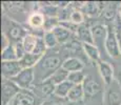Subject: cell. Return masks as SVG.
Masks as SVG:
<instances>
[{
	"instance_id": "18",
	"label": "cell",
	"mask_w": 121,
	"mask_h": 105,
	"mask_svg": "<svg viewBox=\"0 0 121 105\" xmlns=\"http://www.w3.org/2000/svg\"><path fill=\"white\" fill-rule=\"evenodd\" d=\"M44 22H45V16L41 12H34L27 18V24L34 29H43Z\"/></svg>"
},
{
	"instance_id": "9",
	"label": "cell",
	"mask_w": 121,
	"mask_h": 105,
	"mask_svg": "<svg viewBox=\"0 0 121 105\" xmlns=\"http://www.w3.org/2000/svg\"><path fill=\"white\" fill-rule=\"evenodd\" d=\"M21 64L18 60L16 61H5L1 62V75L2 79L12 80L22 71Z\"/></svg>"
},
{
	"instance_id": "24",
	"label": "cell",
	"mask_w": 121,
	"mask_h": 105,
	"mask_svg": "<svg viewBox=\"0 0 121 105\" xmlns=\"http://www.w3.org/2000/svg\"><path fill=\"white\" fill-rule=\"evenodd\" d=\"M69 71H66L64 68H59L57 71H55L54 74L52 75V76L50 77V78L48 79V81H50L51 83L53 84V85H58V84L64 82V81H67V78H69Z\"/></svg>"
},
{
	"instance_id": "3",
	"label": "cell",
	"mask_w": 121,
	"mask_h": 105,
	"mask_svg": "<svg viewBox=\"0 0 121 105\" xmlns=\"http://www.w3.org/2000/svg\"><path fill=\"white\" fill-rule=\"evenodd\" d=\"M82 86H83V90H84L85 100L94 101L97 98H100L101 100H103L104 92L102 84L95 77L91 76V75H86V78H85Z\"/></svg>"
},
{
	"instance_id": "20",
	"label": "cell",
	"mask_w": 121,
	"mask_h": 105,
	"mask_svg": "<svg viewBox=\"0 0 121 105\" xmlns=\"http://www.w3.org/2000/svg\"><path fill=\"white\" fill-rule=\"evenodd\" d=\"M53 34L55 35L58 43L59 44H65L69 41V39H71L73 33L69 31V29H67L66 27H64L63 25L60 24V25H58L56 29H54Z\"/></svg>"
},
{
	"instance_id": "28",
	"label": "cell",
	"mask_w": 121,
	"mask_h": 105,
	"mask_svg": "<svg viewBox=\"0 0 121 105\" xmlns=\"http://www.w3.org/2000/svg\"><path fill=\"white\" fill-rule=\"evenodd\" d=\"M58 25H60V20L58 19V17H45L43 32H53Z\"/></svg>"
},
{
	"instance_id": "15",
	"label": "cell",
	"mask_w": 121,
	"mask_h": 105,
	"mask_svg": "<svg viewBox=\"0 0 121 105\" xmlns=\"http://www.w3.org/2000/svg\"><path fill=\"white\" fill-rule=\"evenodd\" d=\"M76 37L79 42L82 43H93L94 44V39H93V33L92 29L85 24H81L78 26L77 32H76Z\"/></svg>"
},
{
	"instance_id": "11",
	"label": "cell",
	"mask_w": 121,
	"mask_h": 105,
	"mask_svg": "<svg viewBox=\"0 0 121 105\" xmlns=\"http://www.w3.org/2000/svg\"><path fill=\"white\" fill-rule=\"evenodd\" d=\"M92 33L94 44L101 52V48H105V41L106 37H108V26L103 24H96L92 27Z\"/></svg>"
},
{
	"instance_id": "27",
	"label": "cell",
	"mask_w": 121,
	"mask_h": 105,
	"mask_svg": "<svg viewBox=\"0 0 121 105\" xmlns=\"http://www.w3.org/2000/svg\"><path fill=\"white\" fill-rule=\"evenodd\" d=\"M43 41L45 46L48 47V50H54V48L57 47L58 43L57 39H56L55 35L53 34V32H43Z\"/></svg>"
},
{
	"instance_id": "22",
	"label": "cell",
	"mask_w": 121,
	"mask_h": 105,
	"mask_svg": "<svg viewBox=\"0 0 121 105\" xmlns=\"http://www.w3.org/2000/svg\"><path fill=\"white\" fill-rule=\"evenodd\" d=\"M43 57L37 56L35 54H25L23 58L19 60L22 68H34Z\"/></svg>"
},
{
	"instance_id": "23",
	"label": "cell",
	"mask_w": 121,
	"mask_h": 105,
	"mask_svg": "<svg viewBox=\"0 0 121 105\" xmlns=\"http://www.w3.org/2000/svg\"><path fill=\"white\" fill-rule=\"evenodd\" d=\"M73 84L69 81H64V82L58 84L55 86V90H54V96L60 99H66L69 96V92H71Z\"/></svg>"
},
{
	"instance_id": "26",
	"label": "cell",
	"mask_w": 121,
	"mask_h": 105,
	"mask_svg": "<svg viewBox=\"0 0 121 105\" xmlns=\"http://www.w3.org/2000/svg\"><path fill=\"white\" fill-rule=\"evenodd\" d=\"M85 78H86V74L83 71H74V73H69L67 81L71 82L73 85H81L84 82Z\"/></svg>"
},
{
	"instance_id": "1",
	"label": "cell",
	"mask_w": 121,
	"mask_h": 105,
	"mask_svg": "<svg viewBox=\"0 0 121 105\" xmlns=\"http://www.w3.org/2000/svg\"><path fill=\"white\" fill-rule=\"evenodd\" d=\"M66 59L64 56L56 48L54 50H48L43 58L39 61V63L34 67L35 69V84L41 83L48 80L55 71L62 67V64Z\"/></svg>"
},
{
	"instance_id": "30",
	"label": "cell",
	"mask_w": 121,
	"mask_h": 105,
	"mask_svg": "<svg viewBox=\"0 0 121 105\" xmlns=\"http://www.w3.org/2000/svg\"><path fill=\"white\" fill-rule=\"evenodd\" d=\"M69 21L76 25H81L83 23V21H84V14L80 10H74L71 14Z\"/></svg>"
},
{
	"instance_id": "4",
	"label": "cell",
	"mask_w": 121,
	"mask_h": 105,
	"mask_svg": "<svg viewBox=\"0 0 121 105\" xmlns=\"http://www.w3.org/2000/svg\"><path fill=\"white\" fill-rule=\"evenodd\" d=\"M35 69L34 68H23L15 78L12 79L14 83L20 88L24 90H32L35 85Z\"/></svg>"
},
{
	"instance_id": "16",
	"label": "cell",
	"mask_w": 121,
	"mask_h": 105,
	"mask_svg": "<svg viewBox=\"0 0 121 105\" xmlns=\"http://www.w3.org/2000/svg\"><path fill=\"white\" fill-rule=\"evenodd\" d=\"M40 37L41 36H37V35L32 34V33H27V34L25 35V37L21 41L23 47H24V50H25V53L26 54H33L34 53Z\"/></svg>"
},
{
	"instance_id": "7",
	"label": "cell",
	"mask_w": 121,
	"mask_h": 105,
	"mask_svg": "<svg viewBox=\"0 0 121 105\" xmlns=\"http://www.w3.org/2000/svg\"><path fill=\"white\" fill-rule=\"evenodd\" d=\"M105 50L112 58H118L121 55L120 46L116 38L113 25H108V37L105 41Z\"/></svg>"
},
{
	"instance_id": "12",
	"label": "cell",
	"mask_w": 121,
	"mask_h": 105,
	"mask_svg": "<svg viewBox=\"0 0 121 105\" xmlns=\"http://www.w3.org/2000/svg\"><path fill=\"white\" fill-rule=\"evenodd\" d=\"M98 71L101 77L102 82L108 86L114 81V66L108 61H100L98 64Z\"/></svg>"
},
{
	"instance_id": "19",
	"label": "cell",
	"mask_w": 121,
	"mask_h": 105,
	"mask_svg": "<svg viewBox=\"0 0 121 105\" xmlns=\"http://www.w3.org/2000/svg\"><path fill=\"white\" fill-rule=\"evenodd\" d=\"M66 99L72 103L82 104L83 100H84V90H83L82 84L81 85H73Z\"/></svg>"
},
{
	"instance_id": "6",
	"label": "cell",
	"mask_w": 121,
	"mask_h": 105,
	"mask_svg": "<svg viewBox=\"0 0 121 105\" xmlns=\"http://www.w3.org/2000/svg\"><path fill=\"white\" fill-rule=\"evenodd\" d=\"M43 100L38 98L33 90L21 89L8 105H41Z\"/></svg>"
},
{
	"instance_id": "25",
	"label": "cell",
	"mask_w": 121,
	"mask_h": 105,
	"mask_svg": "<svg viewBox=\"0 0 121 105\" xmlns=\"http://www.w3.org/2000/svg\"><path fill=\"white\" fill-rule=\"evenodd\" d=\"M17 59V55H16V50L14 44H10L5 50H1V61H16Z\"/></svg>"
},
{
	"instance_id": "34",
	"label": "cell",
	"mask_w": 121,
	"mask_h": 105,
	"mask_svg": "<svg viewBox=\"0 0 121 105\" xmlns=\"http://www.w3.org/2000/svg\"><path fill=\"white\" fill-rule=\"evenodd\" d=\"M119 15H120V17H121V3H120V8H119Z\"/></svg>"
},
{
	"instance_id": "8",
	"label": "cell",
	"mask_w": 121,
	"mask_h": 105,
	"mask_svg": "<svg viewBox=\"0 0 121 105\" xmlns=\"http://www.w3.org/2000/svg\"><path fill=\"white\" fill-rule=\"evenodd\" d=\"M20 90L21 89L12 80L2 79V105H8Z\"/></svg>"
},
{
	"instance_id": "21",
	"label": "cell",
	"mask_w": 121,
	"mask_h": 105,
	"mask_svg": "<svg viewBox=\"0 0 121 105\" xmlns=\"http://www.w3.org/2000/svg\"><path fill=\"white\" fill-rule=\"evenodd\" d=\"M118 4L119 3H116V2H108V3L104 4L102 15L106 20H115V18L119 14L120 5H118Z\"/></svg>"
},
{
	"instance_id": "31",
	"label": "cell",
	"mask_w": 121,
	"mask_h": 105,
	"mask_svg": "<svg viewBox=\"0 0 121 105\" xmlns=\"http://www.w3.org/2000/svg\"><path fill=\"white\" fill-rule=\"evenodd\" d=\"M14 45H15L17 59H18V61H19L21 58H23V56H24L26 53H25V50H24V47H23V45H22V42H18V43L14 44Z\"/></svg>"
},
{
	"instance_id": "10",
	"label": "cell",
	"mask_w": 121,
	"mask_h": 105,
	"mask_svg": "<svg viewBox=\"0 0 121 105\" xmlns=\"http://www.w3.org/2000/svg\"><path fill=\"white\" fill-rule=\"evenodd\" d=\"M32 90H33L34 94L38 98H40L41 100L45 101L46 99H48V98H51L52 96H54L55 85H53L48 80H45L41 83L35 84L34 87L32 88Z\"/></svg>"
},
{
	"instance_id": "14",
	"label": "cell",
	"mask_w": 121,
	"mask_h": 105,
	"mask_svg": "<svg viewBox=\"0 0 121 105\" xmlns=\"http://www.w3.org/2000/svg\"><path fill=\"white\" fill-rule=\"evenodd\" d=\"M84 66V62L77 57H69L62 64V68H64L69 73L83 71Z\"/></svg>"
},
{
	"instance_id": "5",
	"label": "cell",
	"mask_w": 121,
	"mask_h": 105,
	"mask_svg": "<svg viewBox=\"0 0 121 105\" xmlns=\"http://www.w3.org/2000/svg\"><path fill=\"white\" fill-rule=\"evenodd\" d=\"M103 105H121V85L114 80L108 86L103 96Z\"/></svg>"
},
{
	"instance_id": "13",
	"label": "cell",
	"mask_w": 121,
	"mask_h": 105,
	"mask_svg": "<svg viewBox=\"0 0 121 105\" xmlns=\"http://www.w3.org/2000/svg\"><path fill=\"white\" fill-rule=\"evenodd\" d=\"M104 4L105 3H102V2L87 1V2H84V4H83L82 8L80 11L84 15L90 16V17H97L100 14H102Z\"/></svg>"
},
{
	"instance_id": "33",
	"label": "cell",
	"mask_w": 121,
	"mask_h": 105,
	"mask_svg": "<svg viewBox=\"0 0 121 105\" xmlns=\"http://www.w3.org/2000/svg\"><path fill=\"white\" fill-rule=\"evenodd\" d=\"M117 82L121 85V65L120 66H118V71H117Z\"/></svg>"
},
{
	"instance_id": "32",
	"label": "cell",
	"mask_w": 121,
	"mask_h": 105,
	"mask_svg": "<svg viewBox=\"0 0 121 105\" xmlns=\"http://www.w3.org/2000/svg\"><path fill=\"white\" fill-rule=\"evenodd\" d=\"M10 44H11V41L9 40V38L4 34H2L1 35V50H5Z\"/></svg>"
},
{
	"instance_id": "17",
	"label": "cell",
	"mask_w": 121,
	"mask_h": 105,
	"mask_svg": "<svg viewBox=\"0 0 121 105\" xmlns=\"http://www.w3.org/2000/svg\"><path fill=\"white\" fill-rule=\"evenodd\" d=\"M82 50L85 55L87 56L88 59H91L92 61L97 62V64L101 61V59H100V57H101V52H100L99 48L97 47L95 44L82 43Z\"/></svg>"
},
{
	"instance_id": "29",
	"label": "cell",
	"mask_w": 121,
	"mask_h": 105,
	"mask_svg": "<svg viewBox=\"0 0 121 105\" xmlns=\"http://www.w3.org/2000/svg\"><path fill=\"white\" fill-rule=\"evenodd\" d=\"M41 105H79V104L72 103L67 99H60V98H57L55 96H52L51 98L43 101V103Z\"/></svg>"
},
{
	"instance_id": "2",
	"label": "cell",
	"mask_w": 121,
	"mask_h": 105,
	"mask_svg": "<svg viewBox=\"0 0 121 105\" xmlns=\"http://www.w3.org/2000/svg\"><path fill=\"white\" fill-rule=\"evenodd\" d=\"M2 20H3L2 21V34L8 37L12 44L21 42L25 35L27 34L26 29L18 21L12 20L6 15H3Z\"/></svg>"
}]
</instances>
